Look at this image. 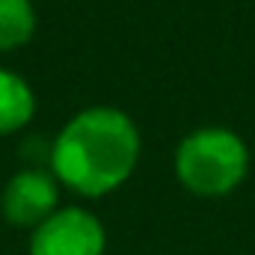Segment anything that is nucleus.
<instances>
[{"label": "nucleus", "mask_w": 255, "mask_h": 255, "mask_svg": "<svg viewBox=\"0 0 255 255\" xmlns=\"http://www.w3.org/2000/svg\"><path fill=\"white\" fill-rule=\"evenodd\" d=\"M139 128L116 107L71 116L51 142V172L68 190L98 199L119 190L139 163Z\"/></svg>", "instance_id": "f257e3e1"}, {"label": "nucleus", "mask_w": 255, "mask_h": 255, "mask_svg": "<svg viewBox=\"0 0 255 255\" xmlns=\"http://www.w3.org/2000/svg\"><path fill=\"white\" fill-rule=\"evenodd\" d=\"M250 175V148L229 128H196L175 148V178L205 199L235 193Z\"/></svg>", "instance_id": "f03ea898"}, {"label": "nucleus", "mask_w": 255, "mask_h": 255, "mask_svg": "<svg viewBox=\"0 0 255 255\" xmlns=\"http://www.w3.org/2000/svg\"><path fill=\"white\" fill-rule=\"evenodd\" d=\"M104 247L101 220L77 205L57 208L30 235V255H104Z\"/></svg>", "instance_id": "7ed1b4c3"}, {"label": "nucleus", "mask_w": 255, "mask_h": 255, "mask_svg": "<svg viewBox=\"0 0 255 255\" xmlns=\"http://www.w3.org/2000/svg\"><path fill=\"white\" fill-rule=\"evenodd\" d=\"M3 217L18 229H36L60 208V181L54 172L27 166L15 172L0 196Z\"/></svg>", "instance_id": "20e7f679"}, {"label": "nucleus", "mask_w": 255, "mask_h": 255, "mask_svg": "<svg viewBox=\"0 0 255 255\" xmlns=\"http://www.w3.org/2000/svg\"><path fill=\"white\" fill-rule=\"evenodd\" d=\"M36 116V95L30 83L15 74L0 68V136H12L33 122Z\"/></svg>", "instance_id": "39448f33"}, {"label": "nucleus", "mask_w": 255, "mask_h": 255, "mask_svg": "<svg viewBox=\"0 0 255 255\" xmlns=\"http://www.w3.org/2000/svg\"><path fill=\"white\" fill-rule=\"evenodd\" d=\"M36 33L33 0H0V54L24 48Z\"/></svg>", "instance_id": "423d86ee"}]
</instances>
